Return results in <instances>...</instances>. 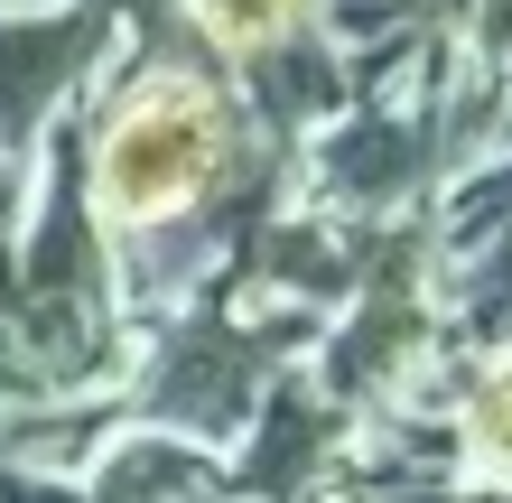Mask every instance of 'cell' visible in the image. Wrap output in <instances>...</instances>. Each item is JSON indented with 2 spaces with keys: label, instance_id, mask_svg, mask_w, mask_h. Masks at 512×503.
I'll return each mask as SVG.
<instances>
[{
  "label": "cell",
  "instance_id": "obj_1",
  "mask_svg": "<svg viewBox=\"0 0 512 503\" xmlns=\"http://www.w3.org/2000/svg\"><path fill=\"white\" fill-rule=\"evenodd\" d=\"M438 429L457 476L512 494V345H457L438 373Z\"/></svg>",
  "mask_w": 512,
  "mask_h": 503
},
{
  "label": "cell",
  "instance_id": "obj_2",
  "mask_svg": "<svg viewBox=\"0 0 512 503\" xmlns=\"http://www.w3.org/2000/svg\"><path fill=\"white\" fill-rule=\"evenodd\" d=\"M447 327H457V345H512V215L494 233H475L466 252H447Z\"/></svg>",
  "mask_w": 512,
  "mask_h": 503
},
{
  "label": "cell",
  "instance_id": "obj_4",
  "mask_svg": "<svg viewBox=\"0 0 512 503\" xmlns=\"http://www.w3.org/2000/svg\"><path fill=\"white\" fill-rule=\"evenodd\" d=\"M373 503H512L503 485H475V476H410V485H391Z\"/></svg>",
  "mask_w": 512,
  "mask_h": 503
},
{
  "label": "cell",
  "instance_id": "obj_5",
  "mask_svg": "<svg viewBox=\"0 0 512 503\" xmlns=\"http://www.w3.org/2000/svg\"><path fill=\"white\" fill-rule=\"evenodd\" d=\"M326 503H373V494H364V485H336V494H326Z\"/></svg>",
  "mask_w": 512,
  "mask_h": 503
},
{
  "label": "cell",
  "instance_id": "obj_3",
  "mask_svg": "<svg viewBox=\"0 0 512 503\" xmlns=\"http://www.w3.org/2000/svg\"><path fill=\"white\" fill-rule=\"evenodd\" d=\"M177 19H187V38L205 56L252 66L261 47H280V38H298V28L317 19V0H177Z\"/></svg>",
  "mask_w": 512,
  "mask_h": 503
}]
</instances>
